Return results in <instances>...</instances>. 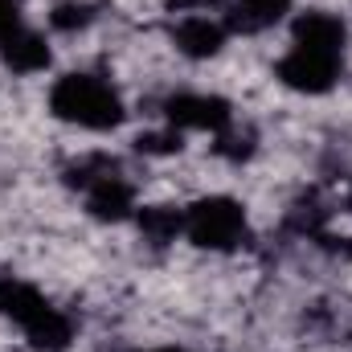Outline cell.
I'll list each match as a JSON object with an SVG mask.
<instances>
[{"label": "cell", "mask_w": 352, "mask_h": 352, "mask_svg": "<svg viewBox=\"0 0 352 352\" xmlns=\"http://www.w3.org/2000/svg\"><path fill=\"white\" fill-rule=\"evenodd\" d=\"M291 12H295V0H230L221 16L234 37H263L270 29L287 25Z\"/></svg>", "instance_id": "cell-9"}, {"label": "cell", "mask_w": 352, "mask_h": 352, "mask_svg": "<svg viewBox=\"0 0 352 352\" xmlns=\"http://www.w3.org/2000/svg\"><path fill=\"white\" fill-rule=\"evenodd\" d=\"M230 0H164L160 8L168 12V21L176 16H197V12H226Z\"/></svg>", "instance_id": "cell-12"}, {"label": "cell", "mask_w": 352, "mask_h": 352, "mask_svg": "<svg viewBox=\"0 0 352 352\" xmlns=\"http://www.w3.org/2000/svg\"><path fill=\"white\" fill-rule=\"evenodd\" d=\"M184 242L201 254L230 258L250 242V209L234 192H197L184 205Z\"/></svg>", "instance_id": "cell-2"}, {"label": "cell", "mask_w": 352, "mask_h": 352, "mask_svg": "<svg viewBox=\"0 0 352 352\" xmlns=\"http://www.w3.org/2000/svg\"><path fill=\"white\" fill-rule=\"evenodd\" d=\"M131 352H192L184 344H152V349H131Z\"/></svg>", "instance_id": "cell-14"}, {"label": "cell", "mask_w": 352, "mask_h": 352, "mask_svg": "<svg viewBox=\"0 0 352 352\" xmlns=\"http://www.w3.org/2000/svg\"><path fill=\"white\" fill-rule=\"evenodd\" d=\"M98 21H102L98 0H50V8H45V29L58 37H82Z\"/></svg>", "instance_id": "cell-10"}, {"label": "cell", "mask_w": 352, "mask_h": 352, "mask_svg": "<svg viewBox=\"0 0 352 352\" xmlns=\"http://www.w3.org/2000/svg\"><path fill=\"white\" fill-rule=\"evenodd\" d=\"M16 29H25V0H0V45Z\"/></svg>", "instance_id": "cell-13"}, {"label": "cell", "mask_w": 352, "mask_h": 352, "mask_svg": "<svg viewBox=\"0 0 352 352\" xmlns=\"http://www.w3.org/2000/svg\"><path fill=\"white\" fill-rule=\"evenodd\" d=\"M230 25L221 12H197V16H176L168 25V45L184 62H217L230 50Z\"/></svg>", "instance_id": "cell-5"}, {"label": "cell", "mask_w": 352, "mask_h": 352, "mask_svg": "<svg viewBox=\"0 0 352 352\" xmlns=\"http://www.w3.org/2000/svg\"><path fill=\"white\" fill-rule=\"evenodd\" d=\"M45 107L58 123L78 127V131H94V135L123 131V123L131 119L123 90L111 82V74H98V70L58 74L45 90Z\"/></svg>", "instance_id": "cell-1"}, {"label": "cell", "mask_w": 352, "mask_h": 352, "mask_svg": "<svg viewBox=\"0 0 352 352\" xmlns=\"http://www.w3.org/2000/svg\"><path fill=\"white\" fill-rule=\"evenodd\" d=\"M0 66L8 74H16V78H37V74H45L54 66V45H50V37L41 29L25 25L0 45Z\"/></svg>", "instance_id": "cell-8"}, {"label": "cell", "mask_w": 352, "mask_h": 352, "mask_svg": "<svg viewBox=\"0 0 352 352\" xmlns=\"http://www.w3.org/2000/svg\"><path fill=\"white\" fill-rule=\"evenodd\" d=\"M156 115H160V123H168L184 135L201 131L209 140L238 119L234 102L217 90H168L164 98H156Z\"/></svg>", "instance_id": "cell-3"}, {"label": "cell", "mask_w": 352, "mask_h": 352, "mask_svg": "<svg viewBox=\"0 0 352 352\" xmlns=\"http://www.w3.org/2000/svg\"><path fill=\"white\" fill-rule=\"evenodd\" d=\"M131 152L144 156V160H173V156L184 152V131H176V127H168V123L144 127V131L131 135Z\"/></svg>", "instance_id": "cell-11"}, {"label": "cell", "mask_w": 352, "mask_h": 352, "mask_svg": "<svg viewBox=\"0 0 352 352\" xmlns=\"http://www.w3.org/2000/svg\"><path fill=\"white\" fill-rule=\"evenodd\" d=\"M274 82L287 87L291 94H307V98H320V94H332L344 78V58L336 54H316V50H299V45H287L278 58H274Z\"/></svg>", "instance_id": "cell-4"}, {"label": "cell", "mask_w": 352, "mask_h": 352, "mask_svg": "<svg viewBox=\"0 0 352 352\" xmlns=\"http://www.w3.org/2000/svg\"><path fill=\"white\" fill-rule=\"evenodd\" d=\"M287 45L344 58L349 54V21L336 8H299L287 21Z\"/></svg>", "instance_id": "cell-6"}, {"label": "cell", "mask_w": 352, "mask_h": 352, "mask_svg": "<svg viewBox=\"0 0 352 352\" xmlns=\"http://www.w3.org/2000/svg\"><path fill=\"white\" fill-rule=\"evenodd\" d=\"M131 226L144 250H173L184 238V205L180 201H140Z\"/></svg>", "instance_id": "cell-7"}]
</instances>
